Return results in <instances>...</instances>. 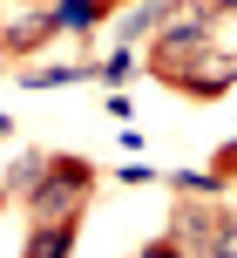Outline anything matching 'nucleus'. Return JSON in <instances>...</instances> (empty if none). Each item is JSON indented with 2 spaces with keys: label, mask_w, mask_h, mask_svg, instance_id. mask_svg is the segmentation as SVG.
Listing matches in <instances>:
<instances>
[{
  "label": "nucleus",
  "mask_w": 237,
  "mask_h": 258,
  "mask_svg": "<svg viewBox=\"0 0 237 258\" xmlns=\"http://www.w3.org/2000/svg\"><path fill=\"white\" fill-rule=\"evenodd\" d=\"M95 183H102V170L88 163V156H68V150H54V163H48V177L34 183V197H27V218L34 224H48V218H81L88 211V197H95Z\"/></svg>",
  "instance_id": "nucleus-1"
},
{
  "label": "nucleus",
  "mask_w": 237,
  "mask_h": 258,
  "mask_svg": "<svg viewBox=\"0 0 237 258\" xmlns=\"http://www.w3.org/2000/svg\"><path fill=\"white\" fill-rule=\"evenodd\" d=\"M230 218H237V204H224V197H183V190H176L170 238L183 245V258H217V251H224Z\"/></svg>",
  "instance_id": "nucleus-2"
},
{
  "label": "nucleus",
  "mask_w": 237,
  "mask_h": 258,
  "mask_svg": "<svg viewBox=\"0 0 237 258\" xmlns=\"http://www.w3.org/2000/svg\"><path fill=\"white\" fill-rule=\"evenodd\" d=\"M61 41V21H54V0H14L7 27H0V54H7V68L34 61V48H54Z\"/></svg>",
  "instance_id": "nucleus-3"
},
{
  "label": "nucleus",
  "mask_w": 237,
  "mask_h": 258,
  "mask_svg": "<svg viewBox=\"0 0 237 258\" xmlns=\"http://www.w3.org/2000/svg\"><path fill=\"white\" fill-rule=\"evenodd\" d=\"M230 82H237V48H217V41H210V54L176 82V95H190V102H217Z\"/></svg>",
  "instance_id": "nucleus-4"
},
{
  "label": "nucleus",
  "mask_w": 237,
  "mask_h": 258,
  "mask_svg": "<svg viewBox=\"0 0 237 258\" xmlns=\"http://www.w3.org/2000/svg\"><path fill=\"white\" fill-rule=\"evenodd\" d=\"M95 75H102V61H21L14 68L21 89H68V82H95Z\"/></svg>",
  "instance_id": "nucleus-5"
},
{
  "label": "nucleus",
  "mask_w": 237,
  "mask_h": 258,
  "mask_svg": "<svg viewBox=\"0 0 237 258\" xmlns=\"http://www.w3.org/2000/svg\"><path fill=\"white\" fill-rule=\"evenodd\" d=\"M75 238H81V218H48V224H34V231L21 238V251L27 258H68Z\"/></svg>",
  "instance_id": "nucleus-6"
},
{
  "label": "nucleus",
  "mask_w": 237,
  "mask_h": 258,
  "mask_svg": "<svg viewBox=\"0 0 237 258\" xmlns=\"http://www.w3.org/2000/svg\"><path fill=\"white\" fill-rule=\"evenodd\" d=\"M48 163H54V150H21L7 163V204H27L34 197V183L48 177Z\"/></svg>",
  "instance_id": "nucleus-7"
},
{
  "label": "nucleus",
  "mask_w": 237,
  "mask_h": 258,
  "mask_svg": "<svg viewBox=\"0 0 237 258\" xmlns=\"http://www.w3.org/2000/svg\"><path fill=\"white\" fill-rule=\"evenodd\" d=\"M156 34H217V14H210V0H170Z\"/></svg>",
  "instance_id": "nucleus-8"
},
{
  "label": "nucleus",
  "mask_w": 237,
  "mask_h": 258,
  "mask_svg": "<svg viewBox=\"0 0 237 258\" xmlns=\"http://www.w3.org/2000/svg\"><path fill=\"white\" fill-rule=\"evenodd\" d=\"M54 21H61V34H95V27L115 21V7H102V0H54Z\"/></svg>",
  "instance_id": "nucleus-9"
},
{
  "label": "nucleus",
  "mask_w": 237,
  "mask_h": 258,
  "mask_svg": "<svg viewBox=\"0 0 237 258\" xmlns=\"http://www.w3.org/2000/svg\"><path fill=\"white\" fill-rule=\"evenodd\" d=\"M163 7H170V0H129V7H122V41H136V48H143V41H156Z\"/></svg>",
  "instance_id": "nucleus-10"
},
{
  "label": "nucleus",
  "mask_w": 237,
  "mask_h": 258,
  "mask_svg": "<svg viewBox=\"0 0 237 258\" xmlns=\"http://www.w3.org/2000/svg\"><path fill=\"white\" fill-rule=\"evenodd\" d=\"M136 68H143V54H136V41H122L115 54H102V75H95V82H102V89H122Z\"/></svg>",
  "instance_id": "nucleus-11"
},
{
  "label": "nucleus",
  "mask_w": 237,
  "mask_h": 258,
  "mask_svg": "<svg viewBox=\"0 0 237 258\" xmlns=\"http://www.w3.org/2000/svg\"><path fill=\"white\" fill-rule=\"evenodd\" d=\"M210 163H217V170H224V177H230V204H237V136H230V143H224V150H217V156H210Z\"/></svg>",
  "instance_id": "nucleus-12"
},
{
  "label": "nucleus",
  "mask_w": 237,
  "mask_h": 258,
  "mask_svg": "<svg viewBox=\"0 0 237 258\" xmlns=\"http://www.w3.org/2000/svg\"><path fill=\"white\" fill-rule=\"evenodd\" d=\"M115 177H122V183H156V170H149V163H122Z\"/></svg>",
  "instance_id": "nucleus-13"
},
{
  "label": "nucleus",
  "mask_w": 237,
  "mask_h": 258,
  "mask_svg": "<svg viewBox=\"0 0 237 258\" xmlns=\"http://www.w3.org/2000/svg\"><path fill=\"white\" fill-rule=\"evenodd\" d=\"M217 258H237V218H230V231H224V251Z\"/></svg>",
  "instance_id": "nucleus-14"
},
{
  "label": "nucleus",
  "mask_w": 237,
  "mask_h": 258,
  "mask_svg": "<svg viewBox=\"0 0 237 258\" xmlns=\"http://www.w3.org/2000/svg\"><path fill=\"white\" fill-rule=\"evenodd\" d=\"M210 14H217V21H230V14H237V0H210Z\"/></svg>",
  "instance_id": "nucleus-15"
}]
</instances>
